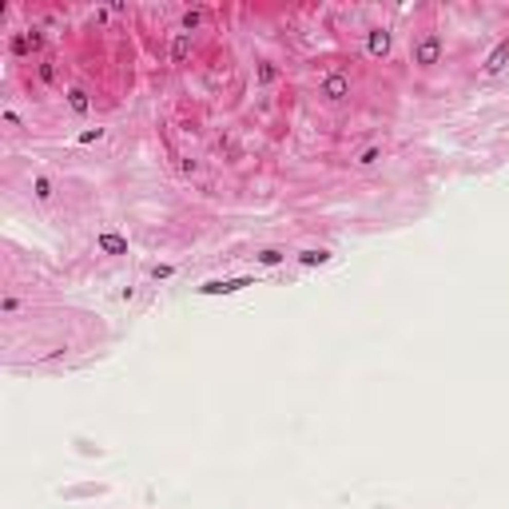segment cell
I'll list each match as a JSON object with an SVG mask.
<instances>
[{
	"instance_id": "cell-1",
	"label": "cell",
	"mask_w": 509,
	"mask_h": 509,
	"mask_svg": "<svg viewBox=\"0 0 509 509\" xmlns=\"http://www.w3.org/2000/svg\"><path fill=\"white\" fill-rule=\"evenodd\" d=\"M438 56H442V36H434V32L414 44V64H438Z\"/></svg>"
},
{
	"instance_id": "cell-2",
	"label": "cell",
	"mask_w": 509,
	"mask_h": 509,
	"mask_svg": "<svg viewBox=\"0 0 509 509\" xmlns=\"http://www.w3.org/2000/svg\"><path fill=\"white\" fill-rule=\"evenodd\" d=\"M322 96H326V100H334V104H338V100H346V96H350V80H346V76H326V80H322Z\"/></svg>"
},
{
	"instance_id": "cell-3",
	"label": "cell",
	"mask_w": 509,
	"mask_h": 509,
	"mask_svg": "<svg viewBox=\"0 0 509 509\" xmlns=\"http://www.w3.org/2000/svg\"><path fill=\"white\" fill-rule=\"evenodd\" d=\"M366 48H370V56H386V52H390V32L386 28H370Z\"/></svg>"
},
{
	"instance_id": "cell-4",
	"label": "cell",
	"mask_w": 509,
	"mask_h": 509,
	"mask_svg": "<svg viewBox=\"0 0 509 509\" xmlns=\"http://www.w3.org/2000/svg\"><path fill=\"white\" fill-rule=\"evenodd\" d=\"M505 64H509V40H501V44H497L494 52H489V60H485V72H489V76H497L501 68H505Z\"/></svg>"
},
{
	"instance_id": "cell-5",
	"label": "cell",
	"mask_w": 509,
	"mask_h": 509,
	"mask_svg": "<svg viewBox=\"0 0 509 509\" xmlns=\"http://www.w3.org/2000/svg\"><path fill=\"white\" fill-rule=\"evenodd\" d=\"M243 286H251V279H227V283H207V286H203V295H231V290H243Z\"/></svg>"
},
{
	"instance_id": "cell-6",
	"label": "cell",
	"mask_w": 509,
	"mask_h": 509,
	"mask_svg": "<svg viewBox=\"0 0 509 509\" xmlns=\"http://www.w3.org/2000/svg\"><path fill=\"white\" fill-rule=\"evenodd\" d=\"M100 247H104V251H112V254H123V251H128V243H123L120 235H100Z\"/></svg>"
},
{
	"instance_id": "cell-7",
	"label": "cell",
	"mask_w": 509,
	"mask_h": 509,
	"mask_svg": "<svg viewBox=\"0 0 509 509\" xmlns=\"http://www.w3.org/2000/svg\"><path fill=\"white\" fill-rule=\"evenodd\" d=\"M68 104H72V112H80V116H84V112H88V92H68Z\"/></svg>"
},
{
	"instance_id": "cell-8",
	"label": "cell",
	"mask_w": 509,
	"mask_h": 509,
	"mask_svg": "<svg viewBox=\"0 0 509 509\" xmlns=\"http://www.w3.org/2000/svg\"><path fill=\"white\" fill-rule=\"evenodd\" d=\"M302 263L315 267V263H326V251H302Z\"/></svg>"
},
{
	"instance_id": "cell-9",
	"label": "cell",
	"mask_w": 509,
	"mask_h": 509,
	"mask_svg": "<svg viewBox=\"0 0 509 509\" xmlns=\"http://www.w3.org/2000/svg\"><path fill=\"white\" fill-rule=\"evenodd\" d=\"M199 20H203V12H183V32L199 28Z\"/></svg>"
},
{
	"instance_id": "cell-10",
	"label": "cell",
	"mask_w": 509,
	"mask_h": 509,
	"mask_svg": "<svg viewBox=\"0 0 509 509\" xmlns=\"http://www.w3.org/2000/svg\"><path fill=\"white\" fill-rule=\"evenodd\" d=\"M378 155H382L378 148H366V151L358 155V163H362V167H370V163H378Z\"/></svg>"
},
{
	"instance_id": "cell-11",
	"label": "cell",
	"mask_w": 509,
	"mask_h": 509,
	"mask_svg": "<svg viewBox=\"0 0 509 509\" xmlns=\"http://www.w3.org/2000/svg\"><path fill=\"white\" fill-rule=\"evenodd\" d=\"M36 195H40V199H52V183H48V179H36Z\"/></svg>"
},
{
	"instance_id": "cell-12",
	"label": "cell",
	"mask_w": 509,
	"mask_h": 509,
	"mask_svg": "<svg viewBox=\"0 0 509 509\" xmlns=\"http://www.w3.org/2000/svg\"><path fill=\"white\" fill-rule=\"evenodd\" d=\"M16 311H20V302H16V299H12V295H4V315H8V318H12V315H16Z\"/></svg>"
},
{
	"instance_id": "cell-13",
	"label": "cell",
	"mask_w": 509,
	"mask_h": 509,
	"mask_svg": "<svg viewBox=\"0 0 509 509\" xmlns=\"http://www.w3.org/2000/svg\"><path fill=\"white\" fill-rule=\"evenodd\" d=\"M259 259H263V263H267V267H275V263H279V259H283V254H279V251H263V254H259Z\"/></svg>"
},
{
	"instance_id": "cell-14",
	"label": "cell",
	"mask_w": 509,
	"mask_h": 509,
	"mask_svg": "<svg viewBox=\"0 0 509 509\" xmlns=\"http://www.w3.org/2000/svg\"><path fill=\"white\" fill-rule=\"evenodd\" d=\"M183 56H187V36H179V40H175V60H183Z\"/></svg>"
},
{
	"instance_id": "cell-15",
	"label": "cell",
	"mask_w": 509,
	"mask_h": 509,
	"mask_svg": "<svg viewBox=\"0 0 509 509\" xmlns=\"http://www.w3.org/2000/svg\"><path fill=\"white\" fill-rule=\"evenodd\" d=\"M40 80H48V84H52V80H56V68H52V64H44V68H40Z\"/></svg>"
}]
</instances>
